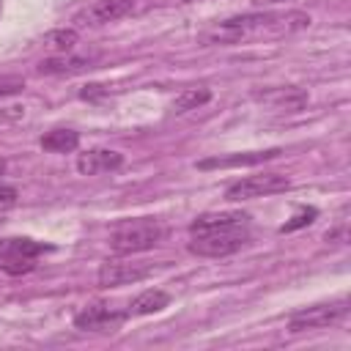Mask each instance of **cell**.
Listing matches in <instances>:
<instances>
[{
  "instance_id": "obj_1",
  "label": "cell",
  "mask_w": 351,
  "mask_h": 351,
  "mask_svg": "<svg viewBox=\"0 0 351 351\" xmlns=\"http://www.w3.org/2000/svg\"><path fill=\"white\" fill-rule=\"evenodd\" d=\"M189 252L200 258H228L250 241L247 211H206L189 222Z\"/></svg>"
},
{
  "instance_id": "obj_2",
  "label": "cell",
  "mask_w": 351,
  "mask_h": 351,
  "mask_svg": "<svg viewBox=\"0 0 351 351\" xmlns=\"http://www.w3.org/2000/svg\"><path fill=\"white\" fill-rule=\"evenodd\" d=\"M310 25V16L302 11H252V14H239L230 19H222L211 25L208 30L200 33V44L217 47V44H239L250 36L258 33H293Z\"/></svg>"
},
{
  "instance_id": "obj_3",
  "label": "cell",
  "mask_w": 351,
  "mask_h": 351,
  "mask_svg": "<svg viewBox=\"0 0 351 351\" xmlns=\"http://www.w3.org/2000/svg\"><path fill=\"white\" fill-rule=\"evenodd\" d=\"M165 239V225L156 217H129L110 230V250L115 255H137L154 250Z\"/></svg>"
},
{
  "instance_id": "obj_4",
  "label": "cell",
  "mask_w": 351,
  "mask_h": 351,
  "mask_svg": "<svg viewBox=\"0 0 351 351\" xmlns=\"http://www.w3.org/2000/svg\"><path fill=\"white\" fill-rule=\"evenodd\" d=\"M55 247L47 241H36L27 236H5L0 239V269L8 274H25L33 269V261Z\"/></svg>"
},
{
  "instance_id": "obj_5",
  "label": "cell",
  "mask_w": 351,
  "mask_h": 351,
  "mask_svg": "<svg viewBox=\"0 0 351 351\" xmlns=\"http://www.w3.org/2000/svg\"><path fill=\"white\" fill-rule=\"evenodd\" d=\"M348 315V296H337L332 302H321V304H310L302 307L296 313H291L288 318V332H310V329H324L332 326L337 321H343Z\"/></svg>"
},
{
  "instance_id": "obj_6",
  "label": "cell",
  "mask_w": 351,
  "mask_h": 351,
  "mask_svg": "<svg viewBox=\"0 0 351 351\" xmlns=\"http://www.w3.org/2000/svg\"><path fill=\"white\" fill-rule=\"evenodd\" d=\"M291 186V178L282 173H258V176H247L236 184H230L225 189V200L239 203V200H255V197H266V195H277L285 192Z\"/></svg>"
},
{
  "instance_id": "obj_7",
  "label": "cell",
  "mask_w": 351,
  "mask_h": 351,
  "mask_svg": "<svg viewBox=\"0 0 351 351\" xmlns=\"http://www.w3.org/2000/svg\"><path fill=\"white\" fill-rule=\"evenodd\" d=\"M154 271H156V266L148 263V261H121V258H112V261H104L99 266L96 282H99V288H118V285L143 282Z\"/></svg>"
},
{
  "instance_id": "obj_8",
  "label": "cell",
  "mask_w": 351,
  "mask_h": 351,
  "mask_svg": "<svg viewBox=\"0 0 351 351\" xmlns=\"http://www.w3.org/2000/svg\"><path fill=\"white\" fill-rule=\"evenodd\" d=\"M129 318V310H121L110 302H93L85 304L74 315V326L82 332H118Z\"/></svg>"
},
{
  "instance_id": "obj_9",
  "label": "cell",
  "mask_w": 351,
  "mask_h": 351,
  "mask_svg": "<svg viewBox=\"0 0 351 351\" xmlns=\"http://www.w3.org/2000/svg\"><path fill=\"white\" fill-rule=\"evenodd\" d=\"M132 11H134V0H93L90 5L74 14V22L77 27H99V25L123 19Z\"/></svg>"
},
{
  "instance_id": "obj_10",
  "label": "cell",
  "mask_w": 351,
  "mask_h": 351,
  "mask_svg": "<svg viewBox=\"0 0 351 351\" xmlns=\"http://www.w3.org/2000/svg\"><path fill=\"white\" fill-rule=\"evenodd\" d=\"M121 167H123V154L110 148H90L77 156L80 176H101V173H115Z\"/></svg>"
},
{
  "instance_id": "obj_11",
  "label": "cell",
  "mask_w": 351,
  "mask_h": 351,
  "mask_svg": "<svg viewBox=\"0 0 351 351\" xmlns=\"http://www.w3.org/2000/svg\"><path fill=\"white\" fill-rule=\"evenodd\" d=\"M280 148H266V151H247V154H233V156H211V159H200L197 170H214V167H252L261 162H269L274 156H280Z\"/></svg>"
},
{
  "instance_id": "obj_12",
  "label": "cell",
  "mask_w": 351,
  "mask_h": 351,
  "mask_svg": "<svg viewBox=\"0 0 351 351\" xmlns=\"http://www.w3.org/2000/svg\"><path fill=\"white\" fill-rule=\"evenodd\" d=\"M170 304V293L162 288H145L140 291L132 302H129V315H151V313H162Z\"/></svg>"
},
{
  "instance_id": "obj_13",
  "label": "cell",
  "mask_w": 351,
  "mask_h": 351,
  "mask_svg": "<svg viewBox=\"0 0 351 351\" xmlns=\"http://www.w3.org/2000/svg\"><path fill=\"white\" fill-rule=\"evenodd\" d=\"M90 63L93 58H85V55H55L38 63V74H77L90 69Z\"/></svg>"
},
{
  "instance_id": "obj_14",
  "label": "cell",
  "mask_w": 351,
  "mask_h": 351,
  "mask_svg": "<svg viewBox=\"0 0 351 351\" xmlns=\"http://www.w3.org/2000/svg\"><path fill=\"white\" fill-rule=\"evenodd\" d=\"M38 143L49 154H71L80 145V132H74V129H52Z\"/></svg>"
},
{
  "instance_id": "obj_15",
  "label": "cell",
  "mask_w": 351,
  "mask_h": 351,
  "mask_svg": "<svg viewBox=\"0 0 351 351\" xmlns=\"http://www.w3.org/2000/svg\"><path fill=\"white\" fill-rule=\"evenodd\" d=\"M208 101H211V90H208V88H186V90H181V93L173 99L170 110H173L176 115H184V112L197 110V107H203V104H208Z\"/></svg>"
},
{
  "instance_id": "obj_16",
  "label": "cell",
  "mask_w": 351,
  "mask_h": 351,
  "mask_svg": "<svg viewBox=\"0 0 351 351\" xmlns=\"http://www.w3.org/2000/svg\"><path fill=\"white\" fill-rule=\"evenodd\" d=\"M77 41H80L77 27H58V30L44 33V47L52 49V52H58V55L71 52V49L77 47Z\"/></svg>"
},
{
  "instance_id": "obj_17",
  "label": "cell",
  "mask_w": 351,
  "mask_h": 351,
  "mask_svg": "<svg viewBox=\"0 0 351 351\" xmlns=\"http://www.w3.org/2000/svg\"><path fill=\"white\" fill-rule=\"evenodd\" d=\"M315 217H318V208H313V206H304V208H299V214H296V217H291V219H288V222L280 228V233H291V230H299V228L310 225Z\"/></svg>"
},
{
  "instance_id": "obj_18",
  "label": "cell",
  "mask_w": 351,
  "mask_h": 351,
  "mask_svg": "<svg viewBox=\"0 0 351 351\" xmlns=\"http://www.w3.org/2000/svg\"><path fill=\"white\" fill-rule=\"evenodd\" d=\"M22 90H25V77H19V74H0V99L22 93Z\"/></svg>"
},
{
  "instance_id": "obj_19",
  "label": "cell",
  "mask_w": 351,
  "mask_h": 351,
  "mask_svg": "<svg viewBox=\"0 0 351 351\" xmlns=\"http://www.w3.org/2000/svg\"><path fill=\"white\" fill-rule=\"evenodd\" d=\"M16 197H19L16 186H11V184H0V208L14 206V203H16Z\"/></svg>"
},
{
  "instance_id": "obj_20",
  "label": "cell",
  "mask_w": 351,
  "mask_h": 351,
  "mask_svg": "<svg viewBox=\"0 0 351 351\" xmlns=\"http://www.w3.org/2000/svg\"><path fill=\"white\" fill-rule=\"evenodd\" d=\"M3 173H5V159L0 156V176H3Z\"/></svg>"
},
{
  "instance_id": "obj_21",
  "label": "cell",
  "mask_w": 351,
  "mask_h": 351,
  "mask_svg": "<svg viewBox=\"0 0 351 351\" xmlns=\"http://www.w3.org/2000/svg\"><path fill=\"white\" fill-rule=\"evenodd\" d=\"M258 3H282V0H258Z\"/></svg>"
},
{
  "instance_id": "obj_22",
  "label": "cell",
  "mask_w": 351,
  "mask_h": 351,
  "mask_svg": "<svg viewBox=\"0 0 351 351\" xmlns=\"http://www.w3.org/2000/svg\"><path fill=\"white\" fill-rule=\"evenodd\" d=\"M0 8H3V5H0Z\"/></svg>"
}]
</instances>
